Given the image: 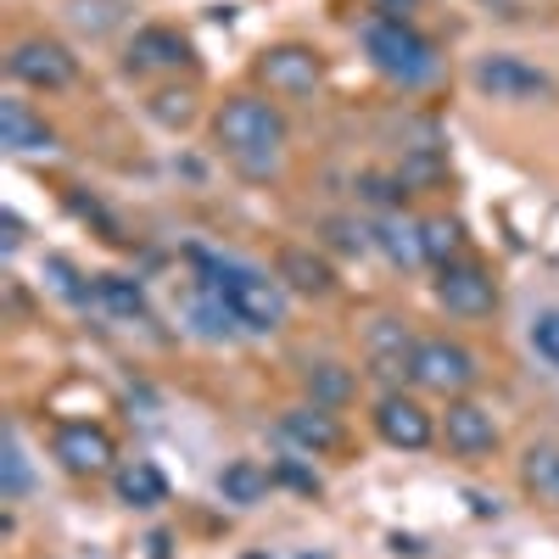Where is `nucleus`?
Segmentation results:
<instances>
[{
    "mask_svg": "<svg viewBox=\"0 0 559 559\" xmlns=\"http://www.w3.org/2000/svg\"><path fill=\"white\" fill-rule=\"evenodd\" d=\"M197 269H202V292H213L247 336H274L286 324L292 292L280 286V274L252 269L241 258H213V252H197Z\"/></svg>",
    "mask_w": 559,
    "mask_h": 559,
    "instance_id": "obj_1",
    "label": "nucleus"
},
{
    "mask_svg": "<svg viewBox=\"0 0 559 559\" xmlns=\"http://www.w3.org/2000/svg\"><path fill=\"white\" fill-rule=\"evenodd\" d=\"M213 140L241 179H274L286 157V112L263 96H229L213 112Z\"/></svg>",
    "mask_w": 559,
    "mask_h": 559,
    "instance_id": "obj_2",
    "label": "nucleus"
},
{
    "mask_svg": "<svg viewBox=\"0 0 559 559\" xmlns=\"http://www.w3.org/2000/svg\"><path fill=\"white\" fill-rule=\"evenodd\" d=\"M364 57L381 79H392L397 90H426L437 73H442V57L437 45L419 34L408 17H369L364 23Z\"/></svg>",
    "mask_w": 559,
    "mask_h": 559,
    "instance_id": "obj_3",
    "label": "nucleus"
},
{
    "mask_svg": "<svg viewBox=\"0 0 559 559\" xmlns=\"http://www.w3.org/2000/svg\"><path fill=\"white\" fill-rule=\"evenodd\" d=\"M476 376H481V364L464 342H448V336H419L414 342V358H408L414 392H431V397L453 403V397H464L476 386Z\"/></svg>",
    "mask_w": 559,
    "mask_h": 559,
    "instance_id": "obj_4",
    "label": "nucleus"
},
{
    "mask_svg": "<svg viewBox=\"0 0 559 559\" xmlns=\"http://www.w3.org/2000/svg\"><path fill=\"white\" fill-rule=\"evenodd\" d=\"M7 73H12V84H23V90L57 96V90H68V84L79 79V57H73V45H62V39H51V34H28V39L12 45Z\"/></svg>",
    "mask_w": 559,
    "mask_h": 559,
    "instance_id": "obj_5",
    "label": "nucleus"
},
{
    "mask_svg": "<svg viewBox=\"0 0 559 559\" xmlns=\"http://www.w3.org/2000/svg\"><path fill=\"white\" fill-rule=\"evenodd\" d=\"M476 90L487 102H554L559 96V84L537 68V62H526V57H515V51H487L481 62H476Z\"/></svg>",
    "mask_w": 559,
    "mask_h": 559,
    "instance_id": "obj_6",
    "label": "nucleus"
},
{
    "mask_svg": "<svg viewBox=\"0 0 559 559\" xmlns=\"http://www.w3.org/2000/svg\"><path fill=\"white\" fill-rule=\"evenodd\" d=\"M51 459L62 464L68 476L96 481V476L118 471V442H112L107 426H96V419H68V426L51 431Z\"/></svg>",
    "mask_w": 559,
    "mask_h": 559,
    "instance_id": "obj_7",
    "label": "nucleus"
},
{
    "mask_svg": "<svg viewBox=\"0 0 559 559\" xmlns=\"http://www.w3.org/2000/svg\"><path fill=\"white\" fill-rule=\"evenodd\" d=\"M258 79H263L269 96L302 102V96H313V90L324 84V57L313 51V45H297V39L269 45V51L258 57Z\"/></svg>",
    "mask_w": 559,
    "mask_h": 559,
    "instance_id": "obj_8",
    "label": "nucleus"
},
{
    "mask_svg": "<svg viewBox=\"0 0 559 559\" xmlns=\"http://www.w3.org/2000/svg\"><path fill=\"white\" fill-rule=\"evenodd\" d=\"M376 437L386 442V448H403V453H426L431 442H437V419H431V408L419 403V397H408V392H381L376 397Z\"/></svg>",
    "mask_w": 559,
    "mask_h": 559,
    "instance_id": "obj_9",
    "label": "nucleus"
},
{
    "mask_svg": "<svg viewBox=\"0 0 559 559\" xmlns=\"http://www.w3.org/2000/svg\"><path fill=\"white\" fill-rule=\"evenodd\" d=\"M437 302L453 313V319H487L498 308V280L471 263V258H459V263H442L437 269Z\"/></svg>",
    "mask_w": 559,
    "mask_h": 559,
    "instance_id": "obj_10",
    "label": "nucleus"
},
{
    "mask_svg": "<svg viewBox=\"0 0 559 559\" xmlns=\"http://www.w3.org/2000/svg\"><path fill=\"white\" fill-rule=\"evenodd\" d=\"M437 437L448 442L453 459H487L498 448V419H492V408H481L471 397H453L448 414L437 419Z\"/></svg>",
    "mask_w": 559,
    "mask_h": 559,
    "instance_id": "obj_11",
    "label": "nucleus"
},
{
    "mask_svg": "<svg viewBox=\"0 0 559 559\" xmlns=\"http://www.w3.org/2000/svg\"><path fill=\"white\" fill-rule=\"evenodd\" d=\"M369 247H376L392 269H419L426 263V218H408L403 207L381 213L376 224H369Z\"/></svg>",
    "mask_w": 559,
    "mask_h": 559,
    "instance_id": "obj_12",
    "label": "nucleus"
},
{
    "mask_svg": "<svg viewBox=\"0 0 559 559\" xmlns=\"http://www.w3.org/2000/svg\"><path fill=\"white\" fill-rule=\"evenodd\" d=\"M280 437H286L292 448H302V453H313V459H324V453L342 448L336 414L319 408V403H302V408H286V414H280Z\"/></svg>",
    "mask_w": 559,
    "mask_h": 559,
    "instance_id": "obj_13",
    "label": "nucleus"
},
{
    "mask_svg": "<svg viewBox=\"0 0 559 559\" xmlns=\"http://www.w3.org/2000/svg\"><path fill=\"white\" fill-rule=\"evenodd\" d=\"M408 358H414V336L403 331V319H376V324H369L364 364L376 369L381 381H397V376H408Z\"/></svg>",
    "mask_w": 559,
    "mask_h": 559,
    "instance_id": "obj_14",
    "label": "nucleus"
},
{
    "mask_svg": "<svg viewBox=\"0 0 559 559\" xmlns=\"http://www.w3.org/2000/svg\"><path fill=\"white\" fill-rule=\"evenodd\" d=\"M274 274L286 292H302V297H331L336 292V269L324 263L313 247H286L274 258Z\"/></svg>",
    "mask_w": 559,
    "mask_h": 559,
    "instance_id": "obj_15",
    "label": "nucleus"
},
{
    "mask_svg": "<svg viewBox=\"0 0 559 559\" xmlns=\"http://www.w3.org/2000/svg\"><path fill=\"white\" fill-rule=\"evenodd\" d=\"M112 492H118V503H129V509H157V503L168 498V476L157 471L152 459H123L118 471H112Z\"/></svg>",
    "mask_w": 559,
    "mask_h": 559,
    "instance_id": "obj_16",
    "label": "nucleus"
},
{
    "mask_svg": "<svg viewBox=\"0 0 559 559\" xmlns=\"http://www.w3.org/2000/svg\"><path fill=\"white\" fill-rule=\"evenodd\" d=\"M0 134H7V152H51L57 146V134H51V123H45L28 102H0Z\"/></svg>",
    "mask_w": 559,
    "mask_h": 559,
    "instance_id": "obj_17",
    "label": "nucleus"
},
{
    "mask_svg": "<svg viewBox=\"0 0 559 559\" xmlns=\"http://www.w3.org/2000/svg\"><path fill=\"white\" fill-rule=\"evenodd\" d=\"M191 62V45L174 28H140L129 39V73H152V68H185Z\"/></svg>",
    "mask_w": 559,
    "mask_h": 559,
    "instance_id": "obj_18",
    "label": "nucleus"
},
{
    "mask_svg": "<svg viewBox=\"0 0 559 559\" xmlns=\"http://www.w3.org/2000/svg\"><path fill=\"white\" fill-rule=\"evenodd\" d=\"M521 487H526L543 509H559V442L526 448V459H521Z\"/></svg>",
    "mask_w": 559,
    "mask_h": 559,
    "instance_id": "obj_19",
    "label": "nucleus"
},
{
    "mask_svg": "<svg viewBox=\"0 0 559 559\" xmlns=\"http://www.w3.org/2000/svg\"><path fill=\"white\" fill-rule=\"evenodd\" d=\"M269 471L258 459H236V464H224L218 471V492H224V503H241V509H252V503H263L269 498Z\"/></svg>",
    "mask_w": 559,
    "mask_h": 559,
    "instance_id": "obj_20",
    "label": "nucleus"
},
{
    "mask_svg": "<svg viewBox=\"0 0 559 559\" xmlns=\"http://www.w3.org/2000/svg\"><path fill=\"white\" fill-rule=\"evenodd\" d=\"M84 302L107 308L112 319H140V324L152 319V313H146V297H140V286H129V280H118V274H102L96 286L84 292Z\"/></svg>",
    "mask_w": 559,
    "mask_h": 559,
    "instance_id": "obj_21",
    "label": "nucleus"
},
{
    "mask_svg": "<svg viewBox=\"0 0 559 559\" xmlns=\"http://www.w3.org/2000/svg\"><path fill=\"white\" fill-rule=\"evenodd\" d=\"M302 386H308V403H319V408H342V403L353 397V369H347V364H308Z\"/></svg>",
    "mask_w": 559,
    "mask_h": 559,
    "instance_id": "obj_22",
    "label": "nucleus"
},
{
    "mask_svg": "<svg viewBox=\"0 0 559 559\" xmlns=\"http://www.w3.org/2000/svg\"><path fill=\"white\" fill-rule=\"evenodd\" d=\"M459 252H464V229H459V218H426V263H459Z\"/></svg>",
    "mask_w": 559,
    "mask_h": 559,
    "instance_id": "obj_23",
    "label": "nucleus"
},
{
    "mask_svg": "<svg viewBox=\"0 0 559 559\" xmlns=\"http://www.w3.org/2000/svg\"><path fill=\"white\" fill-rule=\"evenodd\" d=\"M532 353H537L548 369H559V308H543V313L532 319Z\"/></svg>",
    "mask_w": 559,
    "mask_h": 559,
    "instance_id": "obj_24",
    "label": "nucleus"
},
{
    "mask_svg": "<svg viewBox=\"0 0 559 559\" xmlns=\"http://www.w3.org/2000/svg\"><path fill=\"white\" fill-rule=\"evenodd\" d=\"M152 118L179 129V123H191V90H157L152 96Z\"/></svg>",
    "mask_w": 559,
    "mask_h": 559,
    "instance_id": "obj_25",
    "label": "nucleus"
},
{
    "mask_svg": "<svg viewBox=\"0 0 559 559\" xmlns=\"http://www.w3.org/2000/svg\"><path fill=\"white\" fill-rule=\"evenodd\" d=\"M28 492V459H23V442L17 431L7 437V498H23Z\"/></svg>",
    "mask_w": 559,
    "mask_h": 559,
    "instance_id": "obj_26",
    "label": "nucleus"
},
{
    "mask_svg": "<svg viewBox=\"0 0 559 559\" xmlns=\"http://www.w3.org/2000/svg\"><path fill=\"white\" fill-rule=\"evenodd\" d=\"M376 7H381L386 17H408V12L419 7V0H376Z\"/></svg>",
    "mask_w": 559,
    "mask_h": 559,
    "instance_id": "obj_27",
    "label": "nucleus"
},
{
    "mask_svg": "<svg viewBox=\"0 0 559 559\" xmlns=\"http://www.w3.org/2000/svg\"><path fill=\"white\" fill-rule=\"evenodd\" d=\"M247 559H269V554H247Z\"/></svg>",
    "mask_w": 559,
    "mask_h": 559,
    "instance_id": "obj_28",
    "label": "nucleus"
}]
</instances>
